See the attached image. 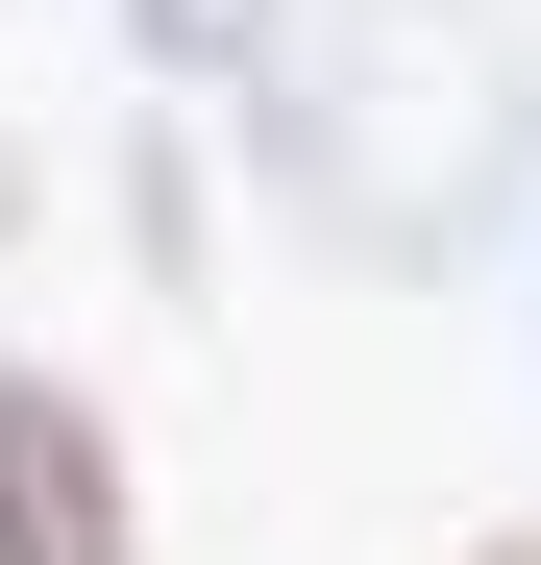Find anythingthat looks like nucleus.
<instances>
[{"instance_id": "1", "label": "nucleus", "mask_w": 541, "mask_h": 565, "mask_svg": "<svg viewBox=\"0 0 541 565\" xmlns=\"http://www.w3.org/2000/svg\"><path fill=\"white\" fill-rule=\"evenodd\" d=\"M246 198L344 296H468L541 222V50H517V0H296L246 50Z\"/></svg>"}, {"instance_id": "3", "label": "nucleus", "mask_w": 541, "mask_h": 565, "mask_svg": "<svg viewBox=\"0 0 541 565\" xmlns=\"http://www.w3.org/2000/svg\"><path fill=\"white\" fill-rule=\"evenodd\" d=\"M99 198H124L148 320H222V172H198V124H124V148H99Z\"/></svg>"}, {"instance_id": "7", "label": "nucleus", "mask_w": 541, "mask_h": 565, "mask_svg": "<svg viewBox=\"0 0 541 565\" xmlns=\"http://www.w3.org/2000/svg\"><path fill=\"white\" fill-rule=\"evenodd\" d=\"M517 320H541V222H517Z\"/></svg>"}, {"instance_id": "4", "label": "nucleus", "mask_w": 541, "mask_h": 565, "mask_svg": "<svg viewBox=\"0 0 541 565\" xmlns=\"http://www.w3.org/2000/svg\"><path fill=\"white\" fill-rule=\"evenodd\" d=\"M99 25H124V74H148V99H246V50L296 25V0H99Z\"/></svg>"}, {"instance_id": "2", "label": "nucleus", "mask_w": 541, "mask_h": 565, "mask_svg": "<svg viewBox=\"0 0 541 565\" xmlns=\"http://www.w3.org/2000/svg\"><path fill=\"white\" fill-rule=\"evenodd\" d=\"M0 565H148V443L50 344H0Z\"/></svg>"}, {"instance_id": "6", "label": "nucleus", "mask_w": 541, "mask_h": 565, "mask_svg": "<svg viewBox=\"0 0 541 565\" xmlns=\"http://www.w3.org/2000/svg\"><path fill=\"white\" fill-rule=\"evenodd\" d=\"M443 565H541V516H492V541H443Z\"/></svg>"}, {"instance_id": "5", "label": "nucleus", "mask_w": 541, "mask_h": 565, "mask_svg": "<svg viewBox=\"0 0 541 565\" xmlns=\"http://www.w3.org/2000/svg\"><path fill=\"white\" fill-rule=\"evenodd\" d=\"M25 222H50V172H25V124H0V246H25Z\"/></svg>"}]
</instances>
